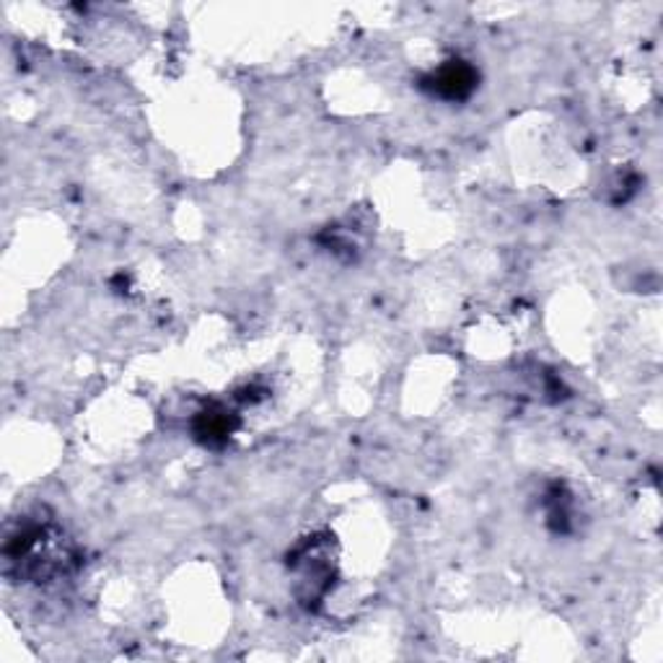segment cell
I'll use <instances>...</instances> for the list:
<instances>
[{
    "label": "cell",
    "instance_id": "6da1fadb",
    "mask_svg": "<svg viewBox=\"0 0 663 663\" xmlns=\"http://www.w3.org/2000/svg\"><path fill=\"white\" fill-rule=\"evenodd\" d=\"M421 86L436 99L464 101L479 86V73L464 60H446L443 65H438L423 78Z\"/></svg>",
    "mask_w": 663,
    "mask_h": 663
},
{
    "label": "cell",
    "instance_id": "7a4b0ae2",
    "mask_svg": "<svg viewBox=\"0 0 663 663\" xmlns=\"http://www.w3.org/2000/svg\"><path fill=\"white\" fill-rule=\"evenodd\" d=\"M234 430H236L234 415L223 408L200 412L198 423H195V436H198L205 446H218L223 441H228Z\"/></svg>",
    "mask_w": 663,
    "mask_h": 663
}]
</instances>
